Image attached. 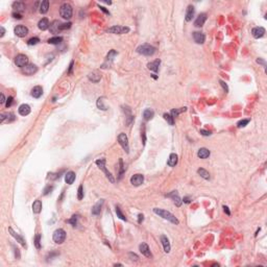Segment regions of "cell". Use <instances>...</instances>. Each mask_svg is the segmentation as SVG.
Wrapping results in <instances>:
<instances>
[{
  "instance_id": "5",
  "label": "cell",
  "mask_w": 267,
  "mask_h": 267,
  "mask_svg": "<svg viewBox=\"0 0 267 267\" xmlns=\"http://www.w3.org/2000/svg\"><path fill=\"white\" fill-rule=\"evenodd\" d=\"M52 239L56 243L58 244H62L63 242L66 239V232L63 229H58L54 231L53 236H52Z\"/></svg>"
},
{
  "instance_id": "34",
  "label": "cell",
  "mask_w": 267,
  "mask_h": 267,
  "mask_svg": "<svg viewBox=\"0 0 267 267\" xmlns=\"http://www.w3.org/2000/svg\"><path fill=\"white\" fill-rule=\"evenodd\" d=\"M88 78L93 82H98L100 80V78H101V75H99L97 72H92V73H90L88 75Z\"/></svg>"
},
{
  "instance_id": "10",
  "label": "cell",
  "mask_w": 267,
  "mask_h": 267,
  "mask_svg": "<svg viewBox=\"0 0 267 267\" xmlns=\"http://www.w3.org/2000/svg\"><path fill=\"white\" fill-rule=\"evenodd\" d=\"M14 32L17 37H19V38H24L25 36H27L28 28L24 25H17L14 29Z\"/></svg>"
},
{
  "instance_id": "27",
  "label": "cell",
  "mask_w": 267,
  "mask_h": 267,
  "mask_svg": "<svg viewBox=\"0 0 267 267\" xmlns=\"http://www.w3.org/2000/svg\"><path fill=\"white\" fill-rule=\"evenodd\" d=\"M102 205H104V200H100L93 208H92V214H93V215H99L100 212H101Z\"/></svg>"
},
{
  "instance_id": "46",
  "label": "cell",
  "mask_w": 267,
  "mask_h": 267,
  "mask_svg": "<svg viewBox=\"0 0 267 267\" xmlns=\"http://www.w3.org/2000/svg\"><path fill=\"white\" fill-rule=\"evenodd\" d=\"M119 165H120V172H119V178H120L122 176V174H123L124 169H125V167H124V165H123V161H122V159L119 160Z\"/></svg>"
},
{
  "instance_id": "42",
  "label": "cell",
  "mask_w": 267,
  "mask_h": 267,
  "mask_svg": "<svg viewBox=\"0 0 267 267\" xmlns=\"http://www.w3.org/2000/svg\"><path fill=\"white\" fill-rule=\"evenodd\" d=\"M249 121H250L249 119H242V120H240V121H238V123H237V128H244V126H246L247 124H248Z\"/></svg>"
},
{
  "instance_id": "58",
  "label": "cell",
  "mask_w": 267,
  "mask_h": 267,
  "mask_svg": "<svg viewBox=\"0 0 267 267\" xmlns=\"http://www.w3.org/2000/svg\"><path fill=\"white\" fill-rule=\"evenodd\" d=\"M223 210H224V212L225 213H226V215H231V212H230V210H229V208L226 207V206H223Z\"/></svg>"
},
{
  "instance_id": "13",
  "label": "cell",
  "mask_w": 267,
  "mask_h": 267,
  "mask_svg": "<svg viewBox=\"0 0 267 267\" xmlns=\"http://www.w3.org/2000/svg\"><path fill=\"white\" fill-rule=\"evenodd\" d=\"M139 250H140V253H141L143 256H145V257H147V258L152 257V253H150L149 246H148L145 242H142V243L139 245Z\"/></svg>"
},
{
  "instance_id": "37",
  "label": "cell",
  "mask_w": 267,
  "mask_h": 267,
  "mask_svg": "<svg viewBox=\"0 0 267 267\" xmlns=\"http://www.w3.org/2000/svg\"><path fill=\"white\" fill-rule=\"evenodd\" d=\"M197 173L200 174V176L202 178H205V179H210V173H209V172H208L206 169H203V168H200V169L197 170Z\"/></svg>"
},
{
  "instance_id": "56",
  "label": "cell",
  "mask_w": 267,
  "mask_h": 267,
  "mask_svg": "<svg viewBox=\"0 0 267 267\" xmlns=\"http://www.w3.org/2000/svg\"><path fill=\"white\" fill-rule=\"evenodd\" d=\"M257 63H258V64H262L264 66V68H266V63L264 62L262 58H257Z\"/></svg>"
},
{
  "instance_id": "54",
  "label": "cell",
  "mask_w": 267,
  "mask_h": 267,
  "mask_svg": "<svg viewBox=\"0 0 267 267\" xmlns=\"http://www.w3.org/2000/svg\"><path fill=\"white\" fill-rule=\"evenodd\" d=\"M73 65H74V62H73V61H71V63H70V66H69V70H68V74H71V73H72V69H73Z\"/></svg>"
},
{
  "instance_id": "44",
  "label": "cell",
  "mask_w": 267,
  "mask_h": 267,
  "mask_svg": "<svg viewBox=\"0 0 267 267\" xmlns=\"http://www.w3.org/2000/svg\"><path fill=\"white\" fill-rule=\"evenodd\" d=\"M34 245H36V247L38 249L41 248V235L40 234H38V235L34 237Z\"/></svg>"
},
{
  "instance_id": "52",
  "label": "cell",
  "mask_w": 267,
  "mask_h": 267,
  "mask_svg": "<svg viewBox=\"0 0 267 267\" xmlns=\"http://www.w3.org/2000/svg\"><path fill=\"white\" fill-rule=\"evenodd\" d=\"M128 256H130V258L133 260V261H138V259H139V257H138V256L136 255V254H134V253H130V254H128Z\"/></svg>"
},
{
  "instance_id": "48",
  "label": "cell",
  "mask_w": 267,
  "mask_h": 267,
  "mask_svg": "<svg viewBox=\"0 0 267 267\" xmlns=\"http://www.w3.org/2000/svg\"><path fill=\"white\" fill-rule=\"evenodd\" d=\"M52 190H53V186L48 185L47 187H46L45 189H44V193H43V194H44V195H47V194H48V193H50V192H51Z\"/></svg>"
},
{
  "instance_id": "36",
  "label": "cell",
  "mask_w": 267,
  "mask_h": 267,
  "mask_svg": "<svg viewBox=\"0 0 267 267\" xmlns=\"http://www.w3.org/2000/svg\"><path fill=\"white\" fill-rule=\"evenodd\" d=\"M186 110H187V108H179V109H173L171 112H170V115L172 116V118H176L178 117V116L181 113H183V112H186Z\"/></svg>"
},
{
  "instance_id": "51",
  "label": "cell",
  "mask_w": 267,
  "mask_h": 267,
  "mask_svg": "<svg viewBox=\"0 0 267 267\" xmlns=\"http://www.w3.org/2000/svg\"><path fill=\"white\" fill-rule=\"evenodd\" d=\"M219 82H220V85H221V87L223 88V90H224L225 93H227V92H229V87H227V85L225 84L223 80H219Z\"/></svg>"
},
{
  "instance_id": "31",
  "label": "cell",
  "mask_w": 267,
  "mask_h": 267,
  "mask_svg": "<svg viewBox=\"0 0 267 267\" xmlns=\"http://www.w3.org/2000/svg\"><path fill=\"white\" fill-rule=\"evenodd\" d=\"M178 154H171L169 156V159H168L167 164L170 166V167H174V166L178 164Z\"/></svg>"
},
{
  "instance_id": "57",
  "label": "cell",
  "mask_w": 267,
  "mask_h": 267,
  "mask_svg": "<svg viewBox=\"0 0 267 267\" xmlns=\"http://www.w3.org/2000/svg\"><path fill=\"white\" fill-rule=\"evenodd\" d=\"M138 217H139V219H138V222H139V223H141V222L144 220V216H143V214H139V215H138Z\"/></svg>"
},
{
  "instance_id": "17",
  "label": "cell",
  "mask_w": 267,
  "mask_h": 267,
  "mask_svg": "<svg viewBox=\"0 0 267 267\" xmlns=\"http://www.w3.org/2000/svg\"><path fill=\"white\" fill-rule=\"evenodd\" d=\"M193 39L197 44H203L206 41V34L200 32H193Z\"/></svg>"
},
{
  "instance_id": "61",
  "label": "cell",
  "mask_w": 267,
  "mask_h": 267,
  "mask_svg": "<svg viewBox=\"0 0 267 267\" xmlns=\"http://www.w3.org/2000/svg\"><path fill=\"white\" fill-rule=\"evenodd\" d=\"M5 101H6V100H5V97H4L3 93H2V94H1V100H0V104H3Z\"/></svg>"
},
{
  "instance_id": "28",
  "label": "cell",
  "mask_w": 267,
  "mask_h": 267,
  "mask_svg": "<svg viewBox=\"0 0 267 267\" xmlns=\"http://www.w3.org/2000/svg\"><path fill=\"white\" fill-rule=\"evenodd\" d=\"M42 201L37 200L34 201V203H32V212H34V214H39L41 213V211H42Z\"/></svg>"
},
{
  "instance_id": "4",
  "label": "cell",
  "mask_w": 267,
  "mask_h": 267,
  "mask_svg": "<svg viewBox=\"0 0 267 267\" xmlns=\"http://www.w3.org/2000/svg\"><path fill=\"white\" fill-rule=\"evenodd\" d=\"M106 159H98V160H96V165L98 166V167L100 168V169L102 170V171L104 172V173H106V178H108L109 179H110V182L111 183H115V178H114V176H112V173L110 171H109L108 169H106Z\"/></svg>"
},
{
  "instance_id": "38",
  "label": "cell",
  "mask_w": 267,
  "mask_h": 267,
  "mask_svg": "<svg viewBox=\"0 0 267 267\" xmlns=\"http://www.w3.org/2000/svg\"><path fill=\"white\" fill-rule=\"evenodd\" d=\"M163 117H164V119L166 120V121L168 122V123L170 124V125H174V119L173 118H172V116L170 115V114H168V113H165L163 115Z\"/></svg>"
},
{
  "instance_id": "35",
  "label": "cell",
  "mask_w": 267,
  "mask_h": 267,
  "mask_svg": "<svg viewBox=\"0 0 267 267\" xmlns=\"http://www.w3.org/2000/svg\"><path fill=\"white\" fill-rule=\"evenodd\" d=\"M63 42V37H52V38H50L49 40H48V44H52V45H58L60 44V43Z\"/></svg>"
},
{
  "instance_id": "18",
  "label": "cell",
  "mask_w": 267,
  "mask_h": 267,
  "mask_svg": "<svg viewBox=\"0 0 267 267\" xmlns=\"http://www.w3.org/2000/svg\"><path fill=\"white\" fill-rule=\"evenodd\" d=\"M206 21H207V14H205V13L200 14L197 18L195 19V21H194V26H196V27H201V26H203V24H205Z\"/></svg>"
},
{
  "instance_id": "29",
  "label": "cell",
  "mask_w": 267,
  "mask_h": 267,
  "mask_svg": "<svg viewBox=\"0 0 267 267\" xmlns=\"http://www.w3.org/2000/svg\"><path fill=\"white\" fill-rule=\"evenodd\" d=\"M160 64H161V61L156 60V61H154V62H152V63H148L147 68L149 70H152V71H154V72H158V71H159Z\"/></svg>"
},
{
  "instance_id": "40",
  "label": "cell",
  "mask_w": 267,
  "mask_h": 267,
  "mask_svg": "<svg viewBox=\"0 0 267 267\" xmlns=\"http://www.w3.org/2000/svg\"><path fill=\"white\" fill-rule=\"evenodd\" d=\"M77 221H78V216L77 215H73L70 219L67 220L68 223H70V224H72L73 226H75V225H77Z\"/></svg>"
},
{
  "instance_id": "8",
  "label": "cell",
  "mask_w": 267,
  "mask_h": 267,
  "mask_svg": "<svg viewBox=\"0 0 267 267\" xmlns=\"http://www.w3.org/2000/svg\"><path fill=\"white\" fill-rule=\"evenodd\" d=\"M117 54H118V52L116 51V50L112 49L111 51L108 53V56H106V62H104V64H102L101 68H104H104H109V67H111L112 63H113L114 58H115V56H117Z\"/></svg>"
},
{
  "instance_id": "7",
  "label": "cell",
  "mask_w": 267,
  "mask_h": 267,
  "mask_svg": "<svg viewBox=\"0 0 267 267\" xmlns=\"http://www.w3.org/2000/svg\"><path fill=\"white\" fill-rule=\"evenodd\" d=\"M118 142H119V144L122 146V148L128 154V152H130V146H128V136H126V134L124 133L119 134V136H118Z\"/></svg>"
},
{
  "instance_id": "9",
  "label": "cell",
  "mask_w": 267,
  "mask_h": 267,
  "mask_svg": "<svg viewBox=\"0 0 267 267\" xmlns=\"http://www.w3.org/2000/svg\"><path fill=\"white\" fill-rule=\"evenodd\" d=\"M15 64L22 69L23 67L28 65V58L25 54H18V56L15 58Z\"/></svg>"
},
{
  "instance_id": "25",
  "label": "cell",
  "mask_w": 267,
  "mask_h": 267,
  "mask_svg": "<svg viewBox=\"0 0 267 267\" xmlns=\"http://www.w3.org/2000/svg\"><path fill=\"white\" fill-rule=\"evenodd\" d=\"M32 96L34 98H40L43 94V88L41 86H36L32 90Z\"/></svg>"
},
{
  "instance_id": "16",
  "label": "cell",
  "mask_w": 267,
  "mask_h": 267,
  "mask_svg": "<svg viewBox=\"0 0 267 267\" xmlns=\"http://www.w3.org/2000/svg\"><path fill=\"white\" fill-rule=\"evenodd\" d=\"M167 197H170V198H172V200L174 201V203H176V207H181V205H182V202H183V200H182L181 197H179V195H178V193L176 191H172L171 193H169V194H167Z\"/></svg>"
},
{
  "instance_id": "3",
  "label": "cell",
  "mask_w": 267,
  "mask_h": 267,
  "mask_svg": "<svg viewBox=\"0 0 267 267\" xmlns=\"http://www.w3.org/2000/svg\"><path fill=\"white\" fill-rule=\"evenodd\" d=\"M72 6L70 5L69 3H63L60 8V15L63 19H66V20H69L72 17Z\"/></svg>"
},
{
  "instance_id": "24",
  "label": "cell",
  "mask_w": 267,
  "mask_h": 267,
  "mask_svg": "<svg viewBox=\"0 0 267 267\" xmlns=\"http://www.w3.org/2000/svg\"><path fill=\"white\" fill-rule=\"evenodd\" d=\"M161 242H162V244H163L164 251L167 254L170 253V242H169V239H168L165 235L161 236Z\"/></svg>"
},
{
  "instance_id": "63",
  "label": "cell",
  "mask_w": 267,
  "mask_h": 267,
  "mask_svg": "<svg viewBox=\"0 0 267 267\" xmlns=\"http://www.w3.org/2000/svg\"><path fill=\"white\" fill-rule=\"evenodd\" d=\"M152 77H154V80H157V78H158L157 74H152Z\"/></svg>"
},
{
  "instance_id": "41",
  "label": "cell",
  "mask_w": 267,
  "mask_h": 267,
  "mask_svg": "<svg viewBox=\"0 0 267 267\" xmlns=\"http://www.w3.org/2000/svg\"><path fill=\"white\" fill-rule=\"evenodd\" d=\"M116 214H117V216L120 218V219L124 220V221H126V217L123 215V213L121 212V210H120V208L118 207V206H116Z\"/></svg>"
},
{
  "instance_id": "2",
  "label": "cell",
  "mask_w": 267,
  "mask_h": 267,
  "mask_svg": "<svg viewBox=\"0 0 267 267\" xmlns=\"http://www.w3.org/2000/svg\"><path fill=\"white\" fill-rule=\"evenodd\" d=\"M136 51H137L138 53L142 54V56H154V52H156V48L150 44H142L136 49Z\"/></svg>"
},
{
  "instance_id": "59",
  "label": "cell",
  "mask_w": 267,
  "mask_h": 267,
  "mask_svg": "<svg viewBox=\"0 0 267 267\" xmlns=\"http://www.w3.org/2000/svg\"><path fill=\"white\" fill-rule=\"evenodd\" d=\"M183 201H184V202H186V203H189V202H191V200H190V197L186 196V197L183 198Z\"/></svg>"
},
{
  "instance_id": "43",
  "label": "cell",
  "mask_w": 267,
  "mask_h": 267,
  "mask_svg": "<svg viewBox=\"0 0 267 267\" xmlns=\"http://www.w3.org/2000/svg\"><path fill=\"white\" fill-rule=\"evenodd\" d=\"M77 198H78V200H82V198H84V187H82V185H80V187H78Z\"/></svg>"
},
{
  "instance_id": "19",
  "label": "cell",
  "mask_w": 267,
  "mask_h": 267,
  "mask_svg": "<svg viewBox=\"0 0 267 267\" xmlns=\"http://www.w3.org/2000/svg\"><path fill=\"white\" fill-rule=\"evenodd\" d=\"M194 13H195V8H194V6L193 5L188 6L187 10H186V15H185V20L187 21V22H190V21L193 19Z\"/></svg>"
},
{
  "instance_id": "26",
  "label": "cell",
  "mask_w": 267,
  "mask_h": 267,
  "mask_svg": "<svg viewBox=\"0 0 267 267\" xmlns=\"http://www.w3.org/2000/svg\"><path fill=\"white\" fill-rule=\"evenodd\" d=\"M49 26H50V23H49V20H48L47 18L41 19V20L39 21V23H38V27H39V29H41V30L48 29V28H49Z\"/></svg>"
},
{
  "instance_id": "45",
  "label": "cell",
  "mask_w": 267,
  "mask_h": 267,
  "mask_svg": "<svg viewBox=\"0 0 267 267\" xmlns=\"http://www.w3.org/2000/svg\"><path fill=\"white\" fill-rule=\"evenodd\" d=\"M39 42H40V39L37 38V37H34V38H32V39H29V40L27 41V44L29 46H32V45H37Z\"/></svg>"
},
{
  "instance_id": "33",
  "label": "cell",
  "mask_w": 267,
  "mask_h": 267,
  "mask_svg": "<svg viewBox=\"0 0 267 267\" xmlns=\"http://www.w3.org/2000/svg\"><path fill=\"white\" fill-rule=\"evenodd\" d=\"M154 116V112L152 111V109H146V110L143 112V118L146 120V121L152 119Z\"/></svg>"
},
{
  "instance_id": "21",
  "label": "cell",
  "mask_w": 267,
  "mask_h": 267,
  "mask_svg": "<svg viewBox=\"0 0 267 267\" xmlns=\"http://www.w3.org/2000/svg\"><path fill=\"white\" fill-rule=\"evenodd\" d=\"M30 111H32L30 106H28V104H21V106H19V109H18V112H19V114H20L21 116H27V115H29Z\"/></svg>"
},
{
  "instance_id": "62",
  "label": "cell",
  "mask_w": 267,
  "mask_h": 267,
  "mask_svg": "<svg viewBox=\"0 0 267 267\" xmlns=\"http://www.w3.org/2000/svg\"><path fill=\"white\" fill-rule=\"evenodd\" d=\"M0 29H1V34H0V37H3L4 36V34H5V29H4L3 28V26H1V27H0Z\"/></svg>"
},
{
  "instance_id": "12",
  "label": "cell",
  "mask_w": 267,
  "mask_h": 267,
  "mask_svg": "<svg viewBox=\"0 0 267 267\" xmlns=\"http://www.w3.org/2000/svg\"><path fill=\"white\" fill-rule=\"evenodd\" d=\"M38 71V67L34 64H28L25 67L22 68V72L25 75H32Z\"/></svg>"
},
{
  "instance_id": "60",
  "label": "cell",
  "mask_w": 267,
  "mask_h": 267,
  "mask_svg": "<svg viewBox=\"0 0 267 267\" xmlns=\"http://www.w3.org/2000/svg\"><path fill=\"white\" fill-rule=\"evenodd\" d=\"M98 6H99V8L102 10V12H104V13H106V14L110 15V12H109V10H106V8H104V6H100V5H98Z\"/></svg>"
},
{
  "instance_id": "14",
  "label": "cell",
  "mask_w": 267,
  "mask_h": 267,
  "mask_svg": "<svg viewBox=\"0 0 267 267\" xmlns=\"http://www.w3.org/2000/svg\"><path fill=\"white\" fill-rule=\"evenodd\" d=\"M251 34H253V37L255 39H260L262 37H264V34H265V28L262 27V26H258V27L253 28Z\"/></svg>"
},
{
  "instance_id": "15",
  "label": "cell",
  "mask_w": 267,
  "mask_h": 267,
  "mask_svg": "<svg viewBox=\"0 0 267 267\" xmlns=\"http://www.w3.org/2000/svg\"><path fill=\"white\" fill-rule=\"evenodd\" d=\"M8 232H10V234L13 236V237L15 238V239L17 240V242H19L21 245H22L23 247H26V243H25V240L23 239L22 236H20L18 233H16V232L14 231V230L12 229V227H8Z\"/></svg>"
},
{
  "instance_id": "6",
  "label": "cell",
  "mask_w": 267,
  "mask_h": 267,
  "mask_svg": "<svg viewBox=\"0 0 267 267\" xmlns=\"http://www.w3.org/2000/svg\"><path fill=\"white\" fill-rule=\"evenodd\" d=\"M130 27L128 26H119V25H115V26H112L108 29V32L110 34H128L130 32Z\"/></svg>"
},
{
  "instance_id": "39",
  "label": "cell",
  "mask_w": 267,
  "mask_h": 267,
  "mask_svg": "<svg viewBox=\"0 0 267 267\" xmlns=\"http://www.w3.org/2000/svg\"><path fill=\"white\" fill-rule=\"evenodd\" d=\"M96 104H97L98 109H100V110H102V111H106V106L104 104V97L98 98V99H97V102H96Z\"/></svg>"
},
{
  "instance_id": "50",
  "label": "cell",
  "mask_w": 267,
  "mask_h": 267,
  "mask_svg": "<svg viewBox=\"0 0 267 267\" xmlns=\"http://www.w3.org/2000/svg\"><path fill=\"white\" fill-rule=\"evenodd\" d=\"M13 99H14V98H13L12 96H10V97H8V99H6V104H5V106H6V108H10V106H12V104H13V101H14V100H13Z\"/></svg>"
},
{
  "instance_id": "53",
  "label": "cell",
  "mask_w": 267,
  "mask_h": 267,
  "mask_svg": "<svg viewBox=\"0 0 267 267\" xmlns=\"http://www.w3.org/2000/svg\"><path fill=\"white\" fill-rule=\"evenodd\" d=\"M13 17L16 19H22V14H19V13H13Z\"/></svg>"
},
{
  "instance_id": "47",
  "label": "cell",
  "mask_w": 267,
  "mask_h": 267,
  "mask_svg": "<svg viewBox=\"0 0 267 267\" xmlns=\"http://www.w3.org/2000/svg\"><path fill=\"white\" fill-rule=\"evenodd\" d=\"M72 23L71 22H67V23H62L61 24V30H64V29H69L71 27Z\"/></svg>"
},
{
  "instance_id": "1",
  "label": "cell",
  "mask_w": 267,
  "mask_h": 267,
  "mask_svg": "<svg viewBox=\"0 0 267 267\" xmlns=\"http://www.w3.org/2000/svg\"><path fill=\"white\" fill-rule=\"evenodd\" d=\"M154 213L157 214V215H159L160 217L164 218V219H166V220H168V221H170L171 223H173V224H178V223H179L178 218H176L172 213L166 211V210L159 209V208H154Z\"/></svg>"
},
{
  "instance_id": "32",
  "label": "cell",
  "mask_w": 267,
  "mask_h": 267,
  "mask_svg": "<svg viewBox=\"0 0 267 267\" xmlns=\"http://www.w3.org/2000/svg\"><path fill=\"white\" fill-rule=\"evenodd\" d=\"M49 10V1L48 0H44L40 3V8H39V10H40L41 14H46Z\"/></svg>"
},
{
  "instance_id": "55",
  "label": "cell",
  "mask_w": 267,
  "mask_h": 267,
  "mask_svg": "<svg viewBox=\"0 0 267 267\" xmlns=\"http://www.w3.org/2000/svg\"><path fill=\"white\" fill-rule=\"evenodd\" d=\"M200 133L202 136H210V135H211V132H208V130H200Z\"/></svg>"
},
{
  "instance_id": "30",
  "label": "cell",
  "mask_w": 267,
  "mask_h": 267,
  "mask_svg": "<svg viewBox=\"0 0 267 267\" xmlns=\"http://www.w3.org/2000/svg\"><path fill=\"white\" fill-rule=\"evenodd\" d=\"M210 154H211L210 150L205 147L200 148L197 152V156H198V158H200V159H207V158L210 157Z\"/></svg>"
},
{
  "instance_id": "23",
  "label": "cell",
  "mask_w": 267,
  "mask_h": 267,
  "mask_svg": "<svg viewBox=\"0 0 267 267\" xmlns=\"http://www.w3.org/2000/svg\"><path fill=\"white\" fill-rule=\"evenodd\" d=\"M76 174L75 172L73 171H68L66 174H65V182L68 184V185H72L75 181Z\"/></svg>"
},
{
  "instance_id": "11",
  "label": "cell",
  "mask_w": 267,
  "mask_h": 267,
  "mask_svg": "<svg viewBox=\"0 0 267 267\" xmlns=\"http://www.w3.org/2000/svg\"><path fill=\"white\" fill-rule=\"evenodd\" d=\"M144 182V176L142 174H134V176L130 178V184L135 187H138V186H141Z\"/></svg>"
},
{
  "instance_id": "49",
  "label": "cell",
  "mask_w": 267,
  "mask_h": 267,
  "mask_svg": "<svg viewBox=\"0 0 267 267\" xmlns=\"http://www.w3.org/2000/svg\"><path fill=\"white\" fill-rule=\"evenodd\" d=\"M5 116H6V118H8V122H10V121H14L15 119H16V118H15V115L13 113H5Z\"/></svg>"
},
{
  "instance_id": "22",
  "label": "cell",
  "mask_w": 267,
  "mask_h": 267,
  "mask_svg": "<svg viewBox=\"0 0 267 267\" xmlns=\"http://www.w3.org/2000/svg\"><path fill=\"white\" fill-rule=\"evenodd\" d=\"M13 8H14V13H19V14H21V13H23L24 10H25V4L20 1L14 2V3H13Z\"/></svg>"
},
{
  "instance_id": "20",
  "label": "cell",
  "mask_w": 267,
  "mask_h": 267,
  "mask_svg": "<svg viewBox=\"0 0 267 267\" xmlns=\"http://www.w3.org/2000/svg\"><path fill=\"white\" fill-rule=\"evenodd\" d=\"M61 24L62 23L58 20H54L49 26L50 32H51V34H58V32H61Z\"/></svg>"
}]
</instances>
